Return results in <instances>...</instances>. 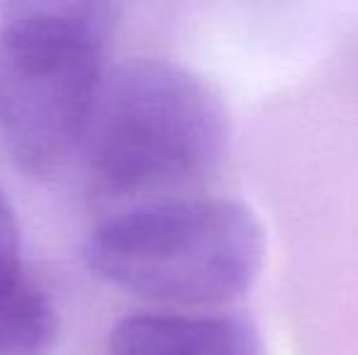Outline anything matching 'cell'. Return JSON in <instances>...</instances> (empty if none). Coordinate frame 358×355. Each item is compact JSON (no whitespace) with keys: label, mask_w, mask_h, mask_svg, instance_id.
I'll return each mask as SVG.
<instances>
[{"label":"cell","mask_w":358,"mask_h":355,"mask_svg":"<svg viewBox=\"0 0 358 355\" xmlns=\"http://www.w3.org/2000/svg\"><path fill=\"white\" fill-rule=\"evenodd\" d=\"M117 17L98 0L0 5V142L27 176L54 178L83 146Z\"/></svg>","instance_id":"cell-1"},{"label":"cell","mask_w":358,"mask_h":355,"mask_svg":"<svg viewBox=\"0 0 358 355\" xmlns=\"http://www.w3.org/2000/svg\"><path fill=\"white\" fill-rule=\"evenodd\" d=\"M229 144L220 93L190 68L129 59L108 71L85 132L88 171L108 197H137L203 180Z\"/></svg>","instance_id":"cell-2"},{"label":"cell","mask_w":358,"mask_h":355,"mask_svg":"<svg viewBox=\"0 0 358 355\" xmlns=\"http://www.w3.org/2000/svg\"><path fill=\"white\" fill-rule=\"evenodd\" d=\"M85 258L100 278L137 297L213 307L249 292L264 268L266 234L234 199H149L105 219Z\"/></svg>","instance_id":"cell-3"},{"label":"cell","mask_w":358,"mask_h":355,"mask_svg":"<svg viewBox=\"0 0 358 355\" xmlns=\"http://www.w3.org/2000/svg\"><path fill=\"white\" fill-rule=\"evenodd\" d=\"M110 355H264V346L234 314H134L115 324Z\"/></svg>","instance_id":"cell-4"},{"label":"cell","mask_w":358,"mask_h":355,"mask_svg":"<svg viewBox=\"0 0 358 355\" xmlns=\"http://www.w3.org/2000/svg\"><path fill=\"white\" fill-rule=\"evenodd\" d=\"M57 336V307L34 280L22 275L0 289V355H49Z\"/></svg>","instance_id":"cell-5"},{"label":"cell","mask_w":358,"mask_h":355,"mask_svg":"<svg viewBox=\"0 0 358 355\" xmlns=\"http://www.w3.org/2000/svg\"><path fill=\"white\" fill-rule=\"evenodd\" d=\"M22 239L15 212L0 190V289L22 278Z\"/></svg>","instance_id":"cell-6"}]
</instances>
